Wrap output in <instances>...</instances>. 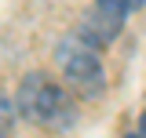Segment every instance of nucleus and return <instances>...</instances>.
<instances>
[{
    "instance_id": "nucleus-6",
    "label": "nucleus",
    "mask_w": 146,
    "mask_h": 138,
    "mask_svg": "<svg viewBox=\"0 0 146 138\" xmlns=\"http://www.w3.org/2000/svg\"><path fill=\"white\" fill-rule=\"evenodd\" d=\"M128 138H139V135H128Z\"/></svg>"
},
{
    "instance_id": "nucleus-4",
    "label": "nucleus",
    "mask_w": 146,
    "mask_h": 138,
    "mask_svg": "<svg viewBox=\"0 0 146 138\" xmlns=\"http://www.w3.org/2000/svg\"><path fill=\"white\" fill-rule=\"evenodd\" d=\"M143 0H99V7L102 11H110V15H117V18H124L128 11H135Z\"/></svg>"
},
{
    "instance_id": "nucleus-5",
    "label": "nucleus",
    "mask_w": 146,
    "mask_h": 138,
    "mask_svg": "<svg viewBox=\"0 0 146 138\" xmlns=\"http://www.w3.org/2000/svg\"><path fill=\"white\" fill-rule=\"evenodd\" d=\"M139 131H143L139 138H146V113H143V120H139Z\"/></svg>"
},
{
    "instance_id": "nucleus-7",
    "label": "nucleus",
    "mask_w": 146,
    "mask_h": 138,
    "mask_svg": "<svg viewBox=\"0 0 146 138\" xmlns=\"http://www.w3.org/2000/svg\"><path fill=\"white\" fill-rule=\"evenodd\" d=\"M0 138H4V135H0Z\"/></svg>"
},
{
    "instance_id": "nucleus-1",
    "label": "nucleus",
    "mask_w": 146,
    "mask_h": 138,
    "mask_svg": "<svg viewBox=\"0 0 146 138\" xmlns=\"http://www.w3.org/2000/svg\"><path fill=\"white\" fill-rule=\"evenodd\" d=\"M18 109L29 120L44 124V127H58V131L77 120V105H73L70 91H62L44 73H33V76L22 80V87H18Z\"/></svg>"
},
{
    "instance_id": "nucleus-2",
    "label": "nucleus",
    "mask_w": 146,
    "mask_h": 138,
    "mask_svg": "<svg viewBox=\"0 0 146 138\" xmlns=\"http://www.w3.org/2000/svg\"><path fill=\"white\" fill-rule=\"evenodd\" d=\"M58 66H62V76L70 84L73 95L80 98H99L102 87H106V73L99 66V58L91 47H84L80 40H66L58 47Z\"/></svg>"
},
{
    "instance_id": "nucleus-3",
    "label": "nucleus",
    "mask_w": 146,
    "mask_h": 138,
    "mask_svg": "<svg viewBox=\"0 0 146 138\" xmlns=\"http://www.w3.org/2000/svg\"><path fill=\"white\" fill-rule=\"evenodd\" d=\"M121 22H124V18L95 7V11H88V18L80 22V36H77V40H80L84 47H106L110 40L121 33Z\"/></svg>"
}]
</instances>
